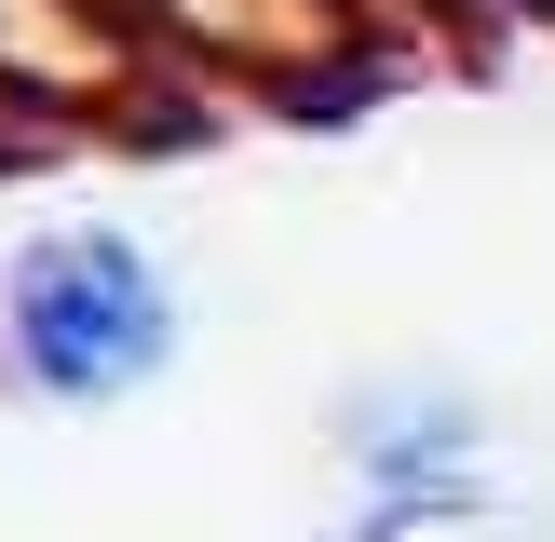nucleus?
Segmentation results:
<instances>
[{
	"label": "nucleus",
	"mask_w": 555,
	"mask_h": 542,
	"mask_svg": "<svg viewBox=\"0 0 555 542\" xmlns=\"http://www.w3.org/2000/svg\"><path fill=\"white\" fill-rule=\"evenodd\" d=\"M0 325H14V366L68 406L135 393V379L177 366V285L122 231H41L14 258V285H0Z\"/></svg>",
	"instance_id": "1"
}]
</instances>
